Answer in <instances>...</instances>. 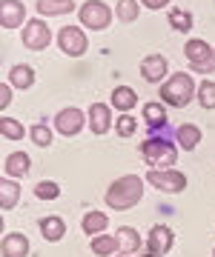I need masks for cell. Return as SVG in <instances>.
<instances>
[{
  "instance_id": "obj_1",
  "label": "cell",
  "mask_w": 215,
  "mask_h": 257,
  "mask_svg": "<svg viewBox=\"0 0 215 257\" xmlns=\"http://www.w3.org/2000/svg\"><path fill=\"white\" fill-rule=\"evenodd\" d=\"M144 197V180L138 175H126V177H118L112 186H109V192H106V203L112 206V209H132L135 203Z\"/></svg>"
},
{
  "instance_id": "obj_2",
  "label": "cell",
  "mask_w": 215,
  "mask_h": 257,
  "mask_svg": "<svg viewBox=\"0 0 215 257\" xmlns=\"http://www.w3.org/2000/svg\"><path fill=\"white\" fill-rule=\"evenodd\" d=\"M195 80H192V74L187 72H178L172 74L164 86H161V97L167 106H187L192 97H195Z\"/></svg>"
},
{
  "instance_id": "obj_3",
  "label": "cell",
  "mask_w": 215,
  "mask_h": 257,
  "mask_svg": "<svg viewBox=\"0 0 215 257\" xmlns=\"http://www.w3.org/2000/svg\"><path fill=\"white\" fill-rule=\"evenodd\" d=\"M140 155L147 157V163L155 166V169H169V166H175V146L172 143H167V140L161 138H150L140 143Z\"/></svg>"
},
{
  "instance_id": "obj_4",
  "label": "cell",
  "mask_w": 215,
  "mask_h": 257,
  "mask_svg": "<svg viewBox=\"0 0 215 257\" xmlns=\"http://www.w3.org/2000/svg\"><path fill=\"white\" fill-rule=\"evenodd\" d=\"M78 15H81V23L86 29H95V32H101V29H106L112 23V9L103 0H86Z\"/></svg>"
},
{
  "instance_id": "obj_5",
  "label": "cell",
  "mask_w": 215,
  "mask_h": 257,
  "mask_svg": "<svg viewBox=\"0 0 215 257\" xmlns=\"http://www.w3.org/2000/svg\"><path fill=\"white\" fill-rule=\"evenodd\" d=\"M147 183L155 186L158 192H167V194H178L187 189V175H181L175 169H152L147 175Z\"/></svg>"
},
{
  "instance_id": "obj_6",
  "label": "cell",
  "mask_w": 215,
  "mask_h": 257,
  "mask_svg": "<svg viewBox=\"0 0 215 257\" xmlns=\"http://www.w3.org/2000/svg\"><path fill=\"white\" fill-rule=\"evenodd\" d=\"M184 55H187V60L192 63L195 72H209V69H215V52L206 40H187Z\"/></svg>"
},
{
  "instance_id": "obj_7",
  "label": "cell",
  "mask_w": 215,
  "mask_h": 257,
  "mask_svg": "<svg viewBox=\"0 0 215 257\" xmlns=\"http://www.w3.org/2000/svg\"><path fill=\"white\" fill-rule=\"evenodd\" d=\"M57 46H60V52L69 55V57L86 55V35H84V29L60 26V32H57Z\"/></svg>"
},
{
  "instance_id": "obj_8",
  "label": "cell",
  "mask_w": 215,
  "mask_h": 257,
  "mask_svg": "<svg viewBox=\"0 0 215 257\" xmlns=\"http://www.w3.org/2000/svg\"><path fill=\"white\" fill-rule=\"evenodd\" d=\"M23 43L32 52H40V49H46L52 43V32H49V26L43 20H29L23 26Z\"/></svg>"
},
{
  "instance_id": "obj_9",
  "label": "cell",
  "mask_w": 215,
  "mask_h": 257,
  "mask_svg": "<svg viewBox=\"0 0 215 257\" xmlns=\"http://www.w3.org/2000/svg\"><path fill=\"white\" fill-rule=\"evenodd\" d=\"M55 128L60 132V135H66V138L78 135V132L84 128V111L75 109V106L60 109V111H57V117H55Z\"/></svg>"
},
{
  "instance_id": "obj_10",
  "label": "cell",
  "mask_w": 215,
  "mask_h": 257,
  "mask_svg": "<svg viewBox=\"0 0 215 257\" xmlns=\"http://www.w3.org/2000/svg\"><path fill=\"white\" fill-rule=\"evenodd\" d=\"M26 18V6L20 0H3L0 3V26L3 29H18Z\"/></svg>"
},
{
  "instance_id": "obj_11",
  "label": "cell",
  "mask_w": 215,
  "mask_h": 257,
  "mask_svg": "<svg viewBox=\"0 0 215 257\" xmlns=\"http://www.w3.org/2000/svg\"><path fill=\"white\" fill-rule=\"evenodd\" d=\"M112 126V114H109V106L106 103H92L89 106V128L95 135H106Z\"/></svg>"
},
{
  "instance_id": "obj_12",
  "label": "cell",
  "mask_w": 215,
  "mask_h": 257,
  "mask_svg": "<svg viewBox=\"0 0 215 257\" xmlns=\"http://www.w3.org/2000/svg\"><path fill=\"white\" fill-rule=\"evenodd\" d=\"M172 243H175V234H172V229H167V226H155V229L150 231V237H147V246H150V251H155V254H167L169 248H172Z\"/></svg>"
},
{
  "instance_id": "obj_13",
  "label": "cell",
  "mask_w": 215,
  "mask_h": 257,
  "mask_svg": "<svg viewBox=\"0 0 215 257\" xmlns=\"http://www.w3.org/2000/svg\"><path fill=\"white\" fill-rule=\"evenodd\" d=\"M140 74L150 83H161L164 74H167V57L164 55H150L140 60Z\"/></svg>"
},
{
  "instance_id": "obj_14",
  "label": "cell",
  "mask_w": 215,
  "mask_h": 257,
  "mask_svg": "<svg viewBox=\"0 0 215 257\" xmlns=\"http://www.w3.org/2000/svg\"><path fill=\"white\" fill-rule=\"evenodd\" d=\"M9 83L15 86V89H32V86H35V69H32V66H26V63L12 66Z\"/></svg>"
},
{
  "instance_id": "obj_15",
  "label": "cell",
  "mask_w": 215,
  "mask_h": 257,
  "mask_svg": "<svg viewBox=\"0 0 215 257\" xmlns=\"http://www.w3.org/2000/svg\"><path fill=\"white\" fill-rule=\"evenodd\" d=\"M118 248H121V254H132V251H138L140 248V234L132 226H121L118 229Z\"/></svg>"
},
{
  "instance_id": "obj_16",
  "label": "cell",
  "mask_w": 215,
  "mask_h": 257,
  "mask_svg": "<svg viewBox=\"0 0 215 257\" xmlns=\"http://www.w3.org/2000/svg\"><path fill=\"white\" fill-rule=\"evenodd\" d=\"M112 106L118 111H123V114H126L129 109H135V106H138V94H135V89H129V86H118V89L112 92Z\"/></svg>"
},
{
  "instance_id": "obj_17",
  "label": "cell",
  "mask_w": 215,
  "mask_h": 257,
  "mask_svg": "<svg viewBox=\"0 0 215 257\" xmlns=\"http://www.w3.org/2000/svg\"><path fill=\"white\" fill-rule=\"evenodd\" d=\"M29 166H32V160H29L26 152H12L9 157H6V163H3V172L12 177H20L29 172Z\"/></svg>"
},
{
  "instance_id": "obj_18",
  "label": "cell",
  "mask_w": 215,
  "mask_h": 257,
  "mask_svg": "<svg viewBox=\"0 0 215 257\" xmlns=\"http://www.w3.org/2000/svg\"><path fill=\"white\" fill-rule=\"evenodd\" d=\"M29 254V240L23 234H6L3 237V257H26Z\"/></svg>"
},
{
  "instance_id": "obj_19",
  "label": "cell",
  "mask_w": 215,
  "mask_h": 257,
  "mask_svg": "<svg viewBox=\"0 0 215 257\" xmlns=\"http://www.w3.org/2000/svg\"><path fill=\"white\" fill-rule=\"evenodd\" d=\"M35 9L40 12V15H69V12H75V3L72 0H38L35 3Z\"/></svg>"
},
{
  "instance_id": "obj_20",
  "label": "cell",
  "mask_w": 215,
  "mask_h": 257,
  "mask_svg": "<svg viewBox=\"0 0 215 257\" xmlns=\"http://www.w3.org/2000/svg\"><path fill=\"white\" fill-rule=\"evenodd\" d=\"M18 197H20V186L15 183V180H0V209L3 211H9V209H15V203H18Z\"/></svg>"
},
{
  "instance_id": "obj_21",
  "label": "cell",
  "mask_w": 215,
  "mask_h": 257,
  "mask_svg": "<svg viewBox=\"0 0 215 257\" xmlns=\"http://www.w3.org/2000/svg\"><path fill=\"white\" fill-rule=\"evenodd\" d=\"M175 138H178V143L187 149V152H192V149H195L198 143H201V128L192 126V123H184V126H178Z\"/></svg>"
},
{
  "instance_id": "obj_22",
  "label": "cell",
  "mask_w": 215,
  "mask_h": 257,
  "mask_svg": "<svg viewBox=\"0 0 215 257\" xmlns=\"http://www.w3.org/2000/svg\"><path fill=\"white\" fill-rule=\"evenodd\" d=\"M92 251L98 257H109L115 251H121L118 248V237L115 234H98V237H92Z\"/></svg>"
},
{
  "instance_id": "obj_23",
  "label": "cell",
  "mask_w": 215,
  "mask_h": 257,
  "mask_svg": "<svg viewBox=\"0 0 215 257\" xmlns=\"http://www.w3.org/2000/svg\"><path fill=\"white\" fill-rule=\"evenodd\" d=\"M144 120H147L150 128H161L167 123V109H164L161 103H147V106H144Z\"/></svg>"
},
{
  "instance_id": "obj_24",
  "label": "cell",
  "mask_w": 215,
  "mask_h": 257,
  "mask_svg": "<svg viewBox=\"0 0 215 257\" xmlns=\"http://www.w3.org/2000/svg\"><path fill=\"white\" fill-rule=\"evenodd\" d=\"M40 231H43V237H46V240L57 243V240L63 237L66 226H63V220H60V217H43V220H40Z\"/></svg>"
},
{
  "instance_id": "obj_25",
  "label": "cell",
  "mask_w": 215,
  "mask_h": 257,
  "mask_svg": "<svg viewBox=\"0 0 215 257\" xmlns=\"http://www.w3.org/2000/svg\"><path fill=\"white\" fill-rule=\"evenodd\" d=\"M106 214L103 211H86V217H84V231L86 234H103V229H106Z\"/></svg>"
},
{
  "instance_id": "obj_26",
  "label": "cell",
  "mask_w": 215,
  "mask_h": 257,
  "mask_svg": "<svg viewBox=\"0 0 215 257\" xmlns=\"http://www.w3.org/2000/svg\"><path fill=\"white\" fill-rule=\"evenodd\" d=\"M138 0H118V9H115V15H118V20L121 23H132V20L138 18Z\"/></svg>"
},
{
  "instance_id": "obj_27",
  "label": "cell",
  "mask_w": 215,
  "mask_h": 257,
  "mask_svg": "<svg viewBox=\"0 0 215 257\" xmlns=\"http://www.w3.org/2000/svg\"><path fill=\"white\" fill-rule=\"evenodd\" d=\"M169 26L175 32H189L192 29V15L184 9H169Z\"/></svg>"
},
{
  "instance_id": "obj_28",
  "label": "cell",
  "mask_w": 215,
  "mask_h": 257,
  "mask_svg": "<svg viewBox=\"0 0 215 257\" xmlns=\"http://www.w3.org/2000/svg\"><path fill=\"white\" fill-rule=\"evenodd\" d=\"M0 132H3V138H9V140H20L23 135H26V128L20 126L18 120H12L3 114V120H0Z\"/></svg>"
},
{
  "instance_id": "obj_29",
  "label": "cell",
  "mask_w": 215,
  "mask_h": 257,
  "mask_svg": "<svg viewBox=\"0 0 215 257\" xmlns=\"http://www.w3.org/2000/svg\"><path fill=\"white\" fill-rule=\"evenodd\" d=\"M57 194H60V186H57L55 180H40V183L35 186V197H38V200H55Z\"/></svg>"
},
{
  "instance_id": "obj_30",
  "label": "cell",
  "mask_w": 215,
  "mask_h": 257,
  "mask_svg": "<svg viewBox=\"0 0 215 257\" xmlns=\"http://www.w3.org/2000/svg\"><path fill=\"white\" fill-rule=\"evenodd\" d=\"M198 103L204 109H215V83L212 80H204L198 86Z\"/></svg>"
},
{
  "instance_id": "obj_31",
  "label": "cell",
  "mask_w": 215,
  "mask_h": 257,
  "mask_svg": "<svg viewBox=\"0 0 215 257\" xmlns=\"http://www.w3.org/2000/svg\"><path fill=\"white\" fill-rule=\"evenodd\" d=\"M115 128H118L121 138H132V135L138 132V120L132 117V114H121V117L115 120Z\"/></svg>"
},
{
  "instance_id": "obj_32",
  "label": "cell",
  "mask_w": 215,
  "mask_h": 257,
  "mask_svg": "<svg viewBox=\"0 0 215 257\" xmlns=\"http://www.w3.org/2000/svg\"><path fill=\"white\" fill-rule=\"evenodd\" d=\"M29 135H32V140H35L38 146H49V143H52V128H49L46 123H35V126L29 128Z\"/></svg>"
},
{
  "instance_id": "obj_33",
  "label": "cell",
  "mask_w": 215,
  "mask_h": 257,
  "mask_svg": "<svg viewBox=\"0 0 215 257\" xmlns=\"http://www.w3.org/2000/svg\"><path fill=\"white\" fill-rule=\"evenodd\" d=\"M9 103H12V89L3 83V86H0V109H6Z\"/></svg>"
},
{
  "instance_id": "obj_34",
  "label": "cell",
  "mask_w": 215,
  "mask_h": 257,
  "mask_svg": "<svg viewBox=\"0 0 215 257\" xmlns=\"http://www.w3.org/2000/svg\"><path fill=\"white\" fill-rule=\"evenodd\" d=\"M140 3H144V6H147V9H164V6H169V0H140Z\"/></svg>"
},
{
  "instance_id": "obj_35",
  "label": "cell",
  "mask_w": 215,
  "mask_h": 257,
  "mask_svg": "<svg viewBox=\"0 0 215 257\" xmlns=\"http://www.w3.org/2000/svg\"><path fill=\"white\" fill-rule=\"evenodd\" d=\"M144 257H164V254H155V251H147Z\"/></svg>"
},
{
  "instance_id": "obj_36",
  "label": "cell",
  "mask_w": 215,
  "mask_h": 257,
  "mask_svg": "<svg viewBox=\"0 0 215 257\" xmlns=\"http://www.w3.org/2000/svg\"><path fill=\"white\" fill-rule=\"evenodd\" d=\"M212 257H215V251H212Z\"/></svg>"
},
{
  "instance_id": "obj_37",
  "label": "cell",
  "mask_w": 215,
  "mask_h": 257,
  "mask_svg": "<svg viewBox=\"0 0 215 257\" xmlns=\"http://www.w3.org/2000/svg\"><path fill=\"white\" fill-rule=\"evenodd\" d=\"M121 257H126V254H121Z\"/></svg>"
}]
</instances>
